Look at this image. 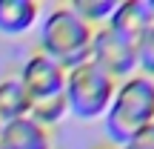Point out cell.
I'll list each match as a JSON object with an SVG mask.
<instances>
[{"instance_id":"1","label":"cell","mask_w":154,"mask_h":149,"mask_svg":"<svg viewBox=\"0 0 154 149\" xmlns=\"http://www.w3.org/2000/svg\"><path fill=\"white\" fill-rule=\"evenodd\" d=\"M94 32L97 29L88 26L86 20H80L69 3H60L43 15L40 34H37V43H40L37 52H43L46 57H51L69 72V69L88 60Z\"/></svg>"},{"instance_id":"2","label":"cell","mask_w":154,"mask_h":149,"mask_svg":"<svg viewBox=\"0 0 154 149\" xmlns=\"http://www.w3.org/2000/svg\"><path fill=\"white\" fill-rule=\"evenodd\" d=\"M103 121L111 149H120L137 129L154 123V77L134 72L131 77L120 80Z\"/></svg>"},{"instance_id":"3","label":"cell","mask_w":154,"mask_h":149,"mask_svg":"<svg viewBox=\"0 0 154 149\" xmlns=\"http://www.w3.org/2000/svg\"><path fill=\"white\" fill-rule=\"evenodd\" d=\"M114 92H117V80H111L91 60L66 72V103H69V115H74L77 121L106 118L111 100H114Z\"/></svg>"},{"instance_id":"4","label":"cell","mask_w":154,"mask_h":149,"mask_svg":"<svg viewBox=\"0 0 154 149\" xmlns=\"http://www.w3.org/2000/svg\"><path fill=\"white\" fill-rule=\"evenodd\" d=\"M88 60L97 69H103L111 80H126L137 72V46L128 43L126 37H120L117 32H111L109 26H100L94 32L91 55Z\"/></svg>"},{"instance_id":"5","label":"cell","mask_w":154,"mask_h":149,"mask_svg":"<svg viewBox=\"0 0 154 149\" xmlns=\"http://www.w3.org/2000/svg\"><path fill=\"white\" fill-rule=\"evenodd\" d=\"M20 86L26 89L29 100H46L66 92V69L46 57L43 52H32L17 75Z\"/></svg>"},{"instance_id":"6","label":"cell","mask_w":154,"mask_h":149,"mask_svg":"<svg viewBox=\"0 0 154 149\" xmlns=\"http://www.w3.org/2000/svg\"><path fill=\"white\" fill-rule=\"evenodd\" d=\"M51 129L40 126L34 118H17L0 126V149H51Z\"/></svg>"},{"instance_id":"7","label":"cell","mask_w":154,"mask_h":149,"mask_svg":"<svg viewBox=\"0 0 154 149\" xmlns=\"http://www.w3.org/2000/svg\"><path fill=\"white\" fill-rule=\"evenodd\" d=\"M106 26L111 32H117L120 37H126L128 43L137 46V40L154 26V20H151V11H149L146 0H120Z\"/></svg>"},{"instance_id":"8","label":"cell","mask_w":154,"mask_h":149,"mask_svg":"<svg viewBox=\"0 0 154 149\" xmlns=\"http://www.w3.org/2000/svg\"><path fill=\"white\" fill-rule=\"evenodd\" d=\"M37 20V0H0V34H26Z\"/></svg>"},{"instance_id":"9","label":"cell","mask_w":154,"mask_h":149,"mask_svg":"<svg viewBox=\"0 0 154 149\" xmlns=\"http://www.w3.org/2000/svg\"><path fill=\"white\" fill-rule=\"evenodd\" d=\"M29 106H32V100H29L26 89L20 86L17 75L3 77L0 80V126L9 121H17V118H26Z\"/></svg>"},{"instance_id":"10","label":"cell","mask_w":154,"mask_h":149,"mask_svg":"<svg viewBox=\"0 0 154 149\" xmlns=\"http://www.w3.org/2000/svg\"><path fill=\"white\" fill-rule=\"evenodd\" d=\"M69 115V103H66V92L63 95H54V98H46V100H32L29 106V118L40 123V126L51 129Z\"/></svg>"},{"instance_id":"11","label":"cell","mask_w":154,"mask_h":149,"mask_svg":"<svg viewBox=\"0 0 154 149\" xmlns=\"http://www.w3.org/2000/svg\"><path fill=\"white\" fill-rule=\"evenodd\" d=\"M117 3H120V0H72L69 6L74 9V15L80 17V20H86L88 26L100 29V26L109 23L111 15H114Z\"/></svg>"},{"instance_id":"12","label":"cell","mask_w":154,"mask_h":149,"mask_svg":"<svg viewBox=\"0 0 154 149\" xmlns=\"http://www.w3.org/2000/svg\"><path fill=\"white\" fill-rule=\"evenodd\" d=\"M137 72L154 77V26L137 40Z\"/></svg>"},{"instance_id":"13","label":"cell","mask_w":154,"mask_h":149,"mask_svg":"<svg viewBox=\"0 0 154 149\" xmlns=\"http://www.w3.org/2000/svg\"><path fill=\"white\" fill-rule=\"evenodd\" d=\"M120 149H154V123L137 129V132H134Z\"/></svg>"},{"instance_id":"14","label":"cell","mask_w":154,"mask_h":149,"mask_svg":"<svg viewBox=\"0 0 154 149\" xmlns=\"http://www.w3.org/2000/svg\"><path fill=\"white\" fill-rule=\"evenodd\" d=\"M149 3V11H151V20H154V0H146Z\"/></svg>"},{"instance_id":"15","label":"cell","mask_w":154,"mask_h":149,"mask_svg":"<svg viewBox=\"0 0 154 149\" xmlns=\"http://www.w3.org/2000/svg\"><path fill=\"white\" fill-rule=\"evenodd\" d=\"M94 149H111V146H94Z\"/></svg>"}]
</instances>
